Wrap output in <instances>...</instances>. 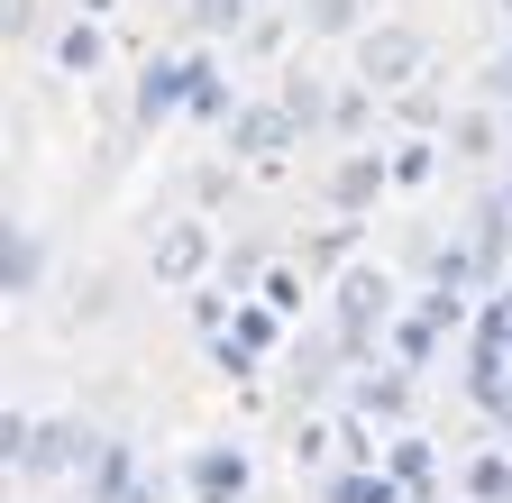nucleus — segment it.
Instances as JSON below:
<instances>
[{
	"label": "nucleus",
	"instance_id": "18",
	"mask_svg": "<svg viewBox=\"0 0 512 503\" xmlns=\"http://www.w3.org/2000/svg\"><path fill=\"white\" fill-rule=\"evenodd\" d=\"M503 10H512V0H503Z\"/></svg>",
	"mask_w": 512,
	"mask_h": 503
},
{
	"label": "nucleus",
	"instance_id": "3",
	"mask_svg": "<svg viewBox=\"0 0 512 503\" xmlns=\"http://www.w3.org/2000/svg\"><path fill=\"white\" fill-rule=\"evenodd\" d=\"M375 311H384V275H348V284H339V321H348V339L375 321Z\"/></svg>",
	"mask_w": 512,
	"mask_h": 503
},
{
	"label": "nucleus",
	"instance_id": "6",
	"mask_svg": "<svg viewBox=\"0 0 512 503\" xmlns=\"http://www.w3.org/2000/svg\"><path fill=\"white\" fill-rule=\"evenodd\" d=\"M384 174H394V165H366V156H357V165H339V211H357V202L375 193Z\"/></svg>",
	"mask_w": 512,
	"mask_h": 503
},
{
	"label": "nucleus",
	"instance_id": "16",
	"mask_svg": "<svg viewBox=\"0 0 512 503\" xmlns=\"http://www.w3.org/2000/svg\"><path fill=\"white\" fill-rule=\"evenodd\" d=\"M83 10H92V19H110V10H119V0H83Z\"/></svg>",
	"mask_w": 512,
	"mask_h": 503
},
{
	"label": "nucleus",
	"instance_id": "5",
	"mask_svg": "<svg viewBox=\"0 0 512 503\" xmlns=\"http://www.w3.org/2000/svg\"><path fill=\"white\" fill-rule=\"evenodd\" d=\"M238 476H247V467H238L229 449H211L202 467H192V485H202V503H229V494H238Z\"/></svg>",
	"mask_w": 512,
	"mask_h": 503
},
{
	"label": "nucleus",
	"instance_id": "12",
	"mask_svg": "<svg viewBox=\"0 0 512 503\" xmlns=\"http://www.w3.org/2000/svg\"><path fill=\"white\" fill-rule=\"evenodd\" d=\"M384 165H394V183H421V174H430V147H394Z\"/></svg>",
	"mask_w": 512,
	"mask_h": 503
},
{
	"label": "nucleus",
	"instance_id": "1",
	"mask_svg": "<svg viewBox=\"0 0 512 503\" xmlns=\"http://www.w3.org/2000/svg\"><path fill=\"white\" fill-rule=\"evenodd\" d=\"M412 65H421V37L412 28H375L366 37V83H403Z\"/></svg>",
	"mask_w": 512,
	"mask_h": 503
},
{
	"label": "nucleus",
	"instance_id": "15",
	"mask_svg": "<svg viewBox=\"0 0 512 503\" xmlns=\"http://www.w3.org/2000/svg\"><path fill=\"white\" fill-rule=\"evenodd\" d=\"M330 503H384V485H330Z\"/></svg>",
	"mask_w": 512,
	"mask_h": 503
},
{
	"label": "nucleus",
	"instance_id": "17",
	"mask_svg": "<svg viewBox=\"0 0 512 503\" xmlns=\"http://www.w3.org/2000/svg\"><path fill=\"white\" fill-rule=\"evenodd\" d=\"M503 83H512V65H503Z\"/></svg>",
	"mask_w": 512,
	"mask_h": 503
},
{
	"label": "nucleus",
	"instance_id": "7",
	"mask_svg": "<svg viewBox=\"0 0 512 503\" xmlns=\"http://www.w3.org/2000/svg\"><path fill=\"white\" fill-rule=\"evenodd\" d=\"M37 266H46V247H37L28 229H10V293H28V284H37Z\"/></svg>",
	"mask_w": 512,
	"mask_h": 503
},
{
	"label": "nucleus",
	"instance_id": "14",
	"mask_svg": "<svg viewBox=\"0 0 512 503\" xmlns=\"http://www.w3.org/2000/svg\"><path fill=\"white\" fill-rule=\"evenodd\" d=\"M238 339L247 348H275V311H238Z\"/></svg>",
	"mask_w": 512,
	"mask_h": 503
},
{
	"label": "nucleus",
	"instance_id": "11",
	"mask_svg": "<svg viewBox=\"0 0 512 503\" xmlns=\"http://www.w3.org/2000/svg\"><path fill=\"white\" fill-rule=\"evenodd\" d=\"M458 156H494V119H458Z\"/></svg>",
	"mask_w": 512,
	"mask_h": 503
},
{
	"label": "nucleus",
	"instance_id": "2",
	"mask_svg": "<svg viewBox=\"0 0 512 503\" xmlns=\"http://www.w3.org/2000/svg\"><path fill=\"white\" fill-rule=\"evenodd\" d=\"M284 138H293V110H247L238 119V156H275Z\"/></svg>",
	"mask_w": 512,
	"mask_h": 503
},
{
	"label": "nucleus",
	"instance_id": "13",
	"mask_svg": "<svg viewBox=\"0 0 512 503\" xmlns=\"http://www.w3.org/2000/svg\"><path fill=\"white\" fill-rule=\"evenodd\" d=\"M476 494H485V503L512 494V467H503V458H476Z\"/></svg>",
	"mask_w": 512,
	"mask_h": 503
},
{
	"label": "nucleus",
	"instance_id": "8",
	"mask_svg": "<svg viewBox=\"0 0 512 503\" xmlns=\"http://www.w3.org/2000/svg\"><path fill=\"white\" fill-rule=\"evenodd\" d=\"M302 19H311L320 37H348V28H357V0H302Z\"/></svg>",
	"mask_w": 512,
	"mask_h": 503
},
{
	"label": "nucleus",
	"instance_id": "10",
	"mask_svg": "<svg viewBox=\"0 0 512 503\" xmlns=\"http://www.w3.org/2000/svg\"><path fill=\"white\" fill-rule=\"evenodd\" d=\"M64 65L92 74V65H101V37H92V28H74V37H64Z\"/></svg>",
	"mask_w": 512,
	"mask_h": 503
},
{
	"label": "nucleus",
	"instance_id": "9",
	"mask_svg": "<svg viewBox=\"0 0 512 503\" xmlns=\"http://www.w3.org/2000/svg\"><path fill=\"white\" fill-rule=\"evenodd\" d=\"M366 403H375V412H403V403H412V375H375Z\"/></svg>",
	"mask_w": 512,
	"mask_h": 503
},
{
	"label": "nucleus",
	"instance_id": "4",
	"mask_svg": "<svg viewBox=\"0 0 512 503\" xmlns=\"http://www.w3.org/2000/svg\"><path fill=\"white\" fill-rule=\"evenodd\" d=\"M192 266H202V229L183 220V229H165V247H156V275H165V284H183Z\"/></svg>",
	"mask_w": 512,
	"mask_h": 503
}]
</instances>
